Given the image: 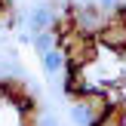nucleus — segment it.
I'll list each match as a JSON object with an SVG mask.
<instances>
[{
    "label": "nucleus",
    "instance_id": "nucleus-1",
    "mask_svg": "<svg viewBox=\"0 0 126 126\" xmlns=\"http://www.w3.org/2000/svg\"><path fill=\"white\" fill-rule=\"evenodd\" d=\"M55 46L65 52V65H74V68H89L98 62V40L89 34H80V31H68L55 40Z\"/></svg>",
    "mask_w": 126,
    "mask_h": 126
},
{
    "label": "nucleus",
    "instance_id": "nucleus-2",
    "mask_svg": "<svg viewBox=\"0 0 126 126\" xmlns=\"http://www.w3.org/2000/svg\"><path fill=\"white\" fill-rule=\"evenodd\" d=\"M68 16H71V22H74V31L95 37L98 31H102V25L108 22L111 9H102V6H98V3H92V0H86V3H77V0H71V3H68Z\"/></svg>",
    "mask_w": 126,
    "mask_h": 126
},
{
    "label": "nucleus",
    "instance_id": "nucleus-3",
    "mask_svg": "<svg viewBox=\"0 0 126 126\" xmlns=\"http://www.w3.org/2000/svg\"><path fill=\"white\" fill-rule=\"evenodd\" d=\"M52 6L49 3H40V6H34L31 9V16H28V28H31V34H37V31H46L49 25H52Z\"/></svg>",
    "mask_w": 126,
    "mask_h": 126
},
{
    "label": "nucleus",
    "instance_id": "nucleus-4",
    "mask_svg": "<svg viewBox=\"0 0 126 126\" xmlns=\"http://www.w3.org/2000/svg\"><path fill=\"white\" fill-rule=\"evenodd\" d=\"M40 65H43V71H46L49 77H55V74L65 71V52H62L59 46L49 49V52H43V55H40Z\"/></svg>",
    "mask_w": 126,
    "mask_h": 126
},
{
    "label": "nucleus",
    "instance_id": "nucleus-5",
    "mask_svg": "<svg viewBox=\"0 0 126 126\" xmlns=\"http://www.w3.org/2000/svg\"><path fill=\"white\" fill-rule=\"evenodd\" d=\"M55 40H59V37L46 28V31H37V34L31 37V46H34L37 55H43V52H49V49H55Z\"/></svg>",
    "mask_w": 126,
    "mask_h": 126
},
{
    "label": "nucleus",
    "instance_id": "nucleus-6",
    "mask_svg": "<svg viewBox=\"0 0 126 126\" xmlns=\"http://www.w3.org/2000/svg\"><path fill=\"white\" fill-rule=\"evenodd\" d=\"M71 120L77 123V126H92V123H95V117H92V111L86 108L83 102L74 98V105H71Z\"/></svg>",
    "mask_w": 126,
    "mask_h": 126
},
{
    "label": "nucleus",
    "instance_id": "nucleus-7",
    "mask_svg": "<svg viewBox=\"0 0 126 126\" xmlns=\"http://www.w3.org/2000/svg\"><path fill=\"white\" fill-rule=\"evenodd\" d=\"M117 86H120V95H123V102H126V80H123V83H117Z\"/></svg>",
    "mask_w": 126,
    "mask_h": 126
}]
</instances>
